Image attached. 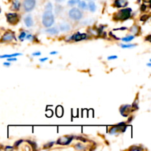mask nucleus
I'll list each match as a JSON object with an SVG mask.
<instances>
[{"instance_id":"nucleus-1","label":"nucleus","mask_w":151,"mask_h":151,"mask_svg":"<svg viewBox=\"0 0 151 151\" xmlns=\"http://www.w3.org/2000/svg\"><path fill=\"white\" fill-rule=\"evenodd\" d=\"M42 23L45 27H50L54 23V16L52 11H45L42 16Z\"/></svg>"},{"instance_id":"nucleus-2","label":"nucleus","mask_w":151,"mask_h":151,"mask_svg":"<svg viewBox=\"0 0 151 151\" xmlns=\"http://www.w3.org/2000/svg\"><path fill=\"white\" fill-rule=\"evenodd\" d=\"M132 12L131 8H125L120 10L116 14H115L114 19L116 20L125 21L131 17V13Z\"/></svg>"},{"instance_id":"nucleus-3","label":"nucleus","mask_w":151,"mask_h":151,"mask_svg":"<svg viewBox=\"0 0 151 151\" xmlns=\"http://www.w3.org/2000/svg\"><path fill=\"white\" fill-rule=\"evenodd\" d=\"M69 16L73 20L79 21L82 19L83 13L78 8H72L69 10Z\"/></svg>"},{"instance_id":"nucleus-4","label":"nucleus","mask_w":151,"mask_h":151,"mask_svg":"<svg viewBox=\"0 0 151 151\" xmlns=\"http://www.w3.org/2000/svg\"><path fill=\"white\" fill-rule=\"evenodd\" d=\"M35 3H36L35 0H24L23 2V7L25 11L29 12L33 10L35 6Z\"/></svg>"},{"instance_id":"nucleus-5","label":"nucleus","mask_w":151,"mask_h":151,"mask_svg":"<svg viewBox=\"0 0 151 151\" xmlns=\"http://www.w3.org/2000/svg\"><path fill=\"white\" fill-rule=\"evenodd\" d=\"M73 139L74 137H72V136H71V137H61V138H60L56 142V144L60 145H68L70 144Z\"/></svg>"},{"instance_id":"nucleus-6","label":"nucleus","mask_w":151,"mask_h":151,"mask_svg":"<svg viewBox=\"0 0 151 151\" xmlns=\"http://www.w3.org/2000/svg\"><path fill=\"white\" fill-rule=\"evenodd\" d=\"M6 18H7V21L10 24H16L19 20V16L18 14L16 13H7L6 15Z\"/></svg>"},{"instance_id":"nucleus-7","label":"nucleus","mask_w":151,"mask_h":151,"mask_svg":"<svg viewBox=\"0 0 151 151\" xmlns=\"http://www.w3.org/2000/svg\"><path fill=\"white\" fill-rule=\"evenodd\" d=\"M13 39H15V35L11 31H7L1 38V42H7V41H11Z\"/></svg>"},{"instance_id":"nucleus-8","label":"nucleus","mask_w":151,"mask_h":151,"mask_svg":"<svg viewBox=\"0 0 151 151\" xmlns=\"http://www.w3.org/2000/svg\"><path fill=\"white\" fill-rule=\"evenodd\" d=\"M87 34L86 33H81V32H77V33L74 34L72 37L71 39L75 41H80L82 40H85L87 38Z\"/></svg>"},{"instance_id":"nucleus-9","label":"nucleus","mask_w":151,"mask_h":151,"mask_svg":"<svg viewBox=\"0 0 151 151\" xmlns=\"http://www.w3.org/2000/svg\"><path fill=\"white\" fill-rule=\"evenodd\" d=\"M131 106H129V105L122 106V107L120 108V110H119L121 114L123 116H125V117H127V116H128V114H129L130 111H131Z\"/></svg>"},{"instance_id":"nucleus-10","label":"nucleus","mask_w":151,"mask_h":151,"mask_svg":"<svg viewBox=\"0 0 151 151\" xmlns=\"http://www.w3.org/2000/svg\"><path fill=\"white\" fill-rule=\"evenodd\" d=\"M128 4V2L126 0H116L114 2V5L116 7H126Z\"/></svg>"},{"instance_id":"nucleus-11","label":"nucleus","mask_w":151,"mask_h":151,"mask_svg":"<svg viewBox=\"0 0 151 151\" xmlns=\"http://www.w3.org/2000/svg\"><path fill=\"white\" fill-rule=\"evenodd\" d=\"M24 24L27 27H30L33 25V21L30 15H28L24 18Z\"/></svg>"},{"instance_id":"nucleus-12","label":"nucleus","mask_w":151,"mask_h":151,"mask_svg":"<svg viewBox=\"0 0 151 151\" xmlns=\"http://www.w3.org/2000/svg\"><path fill=\"white\" fill-rule=\"evenodd\" d=\"M60 29L61 31L65 32V31H68L69 29H71V27L69 24L65 23L64 22V23H62L60 24Z\"/></svg>"},{"instance_id":"nucleus-13","label":"nucleus","mask_w":151,"mask_h":151,"mask_svg":"<svg viewBox=\"0 0 151 151\" xmlns=\"http://www.w3.org/2000/svg\"><path fill=\"white\" fill-rule=\"evenodd\" d=\"M47 32L51 34V35H56L59 32V29H58L57 27H50L47 29Z\"/></svg>"},{"instance_id":"nucleus-14","label":"nucleus","mask_w":151,"mask_h":151,"mask_svg":"<svg viewBox=\"0 0 151 151\" xmlns=\"http://www.w3.org/2000/svg\"><path fill=\"white\" fill-rule=\"evenodd\" d=\"M63 114V109L61 106H58L56 108V115H57L58 117H61Z\"/></svg>"},{"instance_id":"nucleus-15","label":"nucleus","mask_w":151,"mask_h":151,"mask_svg":"<svg viewBox=\"0 0 151 151\" xmlns=\"http://www.w3.org/2000/svg\"><path fill=\"white\" fill-rule=\"evenodd\" d=\"M22 55V53H13V54L10 55H0V58H8L16 57V56Z\"/></svg>"},{"instance_id":"nucleus-16","label":"nucleus","mask_w":151,"mask_h":151,"mask_svg":"<svg viewBox=\"0 0 151 151\" xmlns=\"http://www.w3.org/2000/svg\"><path fill=\"white\" fill-rule=\"evenodd\" d=\"M21 7V4L19 0H14L13 2V10H19Z\"/></svg>"},{"instance_id":"nucleus-17","label":"nucleus","mask_w":151,"mask_h":151,"mask_svg":"<svg viewBox=\"0 0 151 151\" xmlns=\"http://www.w3.org/2000/svg\"><path fill=\"white\" fill-rule=\"evenodd\" d=\"M78 7L82 10H87L88 9V5L84 1H80L78 2Z\"/></svg>"},{"instance_id":"nucleus-18","label":"nucleus","mask_w":151,"mask_h":151,"mask_svg":"<svg viewBox=\"0 0 151 151\" xmlns=\"http://www.w3.org/2000/svg\"><path fill=\"white\" fill-rule=\"evenodd\" d=\"M88 8L91 12H94L96 10V4L93 1H90L88 4Z\"/></svg>"},{"instance_id":"nucleus-19","label":"nucleus","mask_w":151,"mask_h":151,"mask_svg":"<svg viewBox=\"0 0 151 151\" xmlns=\"http://www.w3.org/2000/svg\"><path fill=\"white\" fill-rule=\"evenodd\" d=\"M134 38H135L134 35H128V36L125 37V38H122V41H125V42H130V41H132Z\"/></svg>"},{"instance_id":"nucleus-20","label":"nucleus","mask_w":151,"mask_h":151,"mask_svg":"<svg viewBox=\"0 0 151 151\" xmlns=\"http://www.w3.org/2000/svg\"><path fill=\"white\" fill-rule=\"evenodd\" d=\"M136 46H137V44H121V47L123 49L133 48V47H135Z\"/></svg>"},{"instance_id":"nucleus-21","label":"nucleus","mask_w":151,"mask_h":151,"mask_svg":"<svg viewBox=\"0 0 151 151\" xmlns=\"http://www.w3.org/2000/svg\"><path fill=\"white\" fill-rule=\"evenodd\" d=\"M130 30H131V32H133L134 34H137L139 32V27L137 26H136V25H134V26H133L130 29Z\"/></svg>"},{"instance_id":"nucleus-22","label":"nucleus","mask_w":151,"mask_h":151,"mask_svg":"<svg viewBox=\"0 0 151 151\" xmlns=\"http://www.w3.org/2000/svg\"><path fill=\"white\" fill-rule=\"evenodd\" d=\"M26 35H27L26 32H22L20 33V35H19V39L20 40V41H24V38H25Z\"/></svg>"},{"instance_id":"nucleus-23","label":"nucleus","mask_w":151,"mask_h":151,"mask_svg":"<svg viewBox=\"0 0 151 151\" xmlns=\"http://www.w3.org/2000/svg\"><path fill=\"white\" fill-rule=\"evenodd\" d=\"M45 9L46 11H52V6L51 3H47L45 7Z\"/></svg>"},{"instance_id":"nucleus-24","label":"nucleus","mask_w":151,"mask_h":151,"mask_svg":"<svg viewBox=\"0 0 151 151\" xmlns=\"http://www.w3.org/2000/svg\"><path fill=\"white\" fill-rule=\"evenodd\" d=\"M79 1L80 0H69V1H68V4H69V5H74V4H78Z\"/></svg>"},{"instance_id":"nucleus-25","label":"nucleus","mask_w":151,"mask_h":151,"mask_svg":"<svg viewBox=\"0 0 151 151\" xmlns=\"http://www.w3.org/2000/svg\"><path fill=\"white\" fill-rule=\"evenodd\" d=\"M75 147L77 150H84V149H85V147L81 144H77L75 146Z\"/></svg>"},{"instance_id":"nucleus-26","label":"nucleus","mask_w":151,"mask_h":151,"mask_svg":"<svg viewBox=\"0 0 151 151\" xmlns=\"http://www.w3.org/2000/svg\"><path fill=\"white\" fill-rule=\"evenodd\" d=\"M149 18H150V16H149L148 15H143V16L140 18V20H141L142 22H146Z\"/></svg>"},{"instance_id":"nucleus-27","label":"nucleus","mask_w":151,"mask_h":151,"mask_svg":"<svg viewBox=\"0 0 151 151\" xmlns=\"http://www.w3.org/2000/svg\"><path fill=\"white\" fill-rule=\"evenodd\" d=\"M53 144H54V142H49L48 144L44 145V148H50V147H51L53 145Z\"/></svg>"},{"instance_id":"nucleus-28","label":"nucleus","mask_w":151,"mask_h":151,"mask_svg":"<svg viewBox=\"0 0 151 151\" xmlns=\"http://www.w3.org/2000/svg\"><path fill=\"white\" fill-rule=\"evenodd\" d=\"M25 38H26L27 40H29V41H32L35 37H34L33 35H31V34H28V35H26V37H25Z\"/></svg>"},{"instance_id":"nucleus-29","label":"nucleus","mask_w":151,"mask_h":151,"mask_svg":"<svg viewBox=\"0 0 151 151\" xmlns=\"http://www.w3.org/2000/svg\"><path fill=\"white\" fill-rule=\"evenodd\" d=\"M27 142L29 143V144H30V145H31V146H32V147H34V149H36V147H37L36 144H35V143L34 142L29 141V140H28V141H27Z\"/></svg>"},{"instance_id":"nucleus-30","label":"nucleus","mask_w":151,"mask_h":151,"mask_svg":"<svg viewBox=\"0 0 151 151\" xmlns=\"http://www.w3.org/2000/svg\"><path fill=\"white\" fill-rule=\"evenodd\" d=\"M22 142H23V140L22 139H20V140H19V141L16 142L14 144V147H19V146L20 145Z\"/></svg>"},{"instance_id":"nucleus-31","label":"nucleus","mask_w":151,"mask_h":151,"mask_svg":"<svg viewBox=\"0 0 151 151\" xmlns=\"http://www.w3.org/2000/svg\"><path fill=\"white\" fill-rule=\"evenodd\" d=\"M130 150H137V151H139V150H142V149L141 148V147H131V148H130Z\"/></svg>"},{"instance_id":"nucleus-32","label":"nucleus","mask_w":151,"mask_h":151,"mask_svg":"<svg viewBox=\"0 0 151 151\" xmlns=\"http://www.w3.org/2000/svg\"><path fill=\"white\" fill-rule=\"evenodd\" d=\"M7 60H8L9 62H11V61H16L17 60V59H16V57H12V58H7Z\"/></svg>"},{"instance_id":"nucleus-33","label":"nucleus","mask_w":151,"mask_h":151,"mask_svg":"<svg viewBox=\"0 0 151 151\" xmlns=\"http://www.w3.org/2000/svg\"><path fill=\"white\" fill-rule=\"evenodd\" d=\"M140 9H141L142 11H145L146 9H147V6H146V4H142L141 5V7H140Z\"/></svg>"},{"instance_id":"nucleus-34","label":"nucleus","mask_w":151,"mask_h":151,"mask_svg":"<svg viewBox=\"0 0 151 151\" xmlns=\"http://www.w3.org/2000/svg\"><path fill=\"white\" fill-rule=\"evenodd\" d=\"M118 57L116 55H111L108 57V60H114V59H116Z\"/></svg>"},{"instance_id":"nucleus-35","label":"nucleus","mask_w":151,"mask_h":151,"mask_svg":"<svg viewBox=\"0 0 151 151\" xmlns=\"http://www.w3.org/2000/svg\"><path fill=\"white\" fill-rule=\"evenodd\" d=\"M109 35H111L112 37H114V38L115 39H116V40H120V38H117V37H116V35H114V34H112V32H111L110 33H109Z\"/></svg>"},{"instance_id":"nucleus-36","label":"nucleus","mask_w":151,"mask_h":151,"mask_svg":"<svg viewBox=\"0 0 151 151\" xmlns=\"http://www.w3.org/2000/svg\"><path fill=\"white\" fill-rule=\"evenodd\" d=\"M32 55H33V56H39V55H41V52H33V53H32Z\"/></svg>"},{"instance_id":"nucleus-37","label":"nucleus","mask_w":151,"mask_h":151,"mask_svg":"<svg viewBox=\"0 0 151 151\" xmlns=\"http://www.w3.org/2000/svg\"><path fill=\"white\" fill-rule=\"evenodd\" d=\"M3 65L5 66H10V65H11V63H9V62H4V63H3Z\"/></svg>"},{"instance_id":"nucleus-38","label":"nucleus","mask_w":151,"mask_h":151,"mask_svg":"<svg viewBox=\"0 0 151 151\" xmlns=\"http://www.w3.org/2000/svg\"><path fill=\"white\" fill-rule=\"evenodd\" d=\"M125 29H127V27H121V28H119V29H115L114 30H125Z\"/></svg>"},{"instance_id":"nucleus-39","label":"nucleus","mask_w":151,"mask_h":151,"mask_svg":"<svg viewBox=\"0 0 151 151\" xmlns=\"http://www.w3.org/2000/svg\"><path fill=\"white\" fill-rule=\"evenodd\" d=\"M48 60V58H41L39 60L41 62H44V61H46V60Z\"/></svg>"},{"instance_id":"nucleus-40","label":"nucleus","mask_w":151,"mask_h":151,"mask_svg":"<svg viewBox=\"0 0 151 151\" xmlns=\"http://www.w3.org/2000/svg\"><path fill=\"white\" fill-rule=\"evenodd\" d=\"M5 150H13V147H10V146H6Z\"/></svg>"},{"instance_id":"nucleus-41","label":"nucleus","mask_w":151,"mask_h":151,"mask_svg":"<svg viewBox=\"0 0 151 151\" xmlns=\"http://www.w3.org/2000/svg\"><path fill=\"white\" fill-rule=\"evenodd\" d=\"M150 37H151V35H149L148 36H147V38H145L146 41H150Z\"/></svg>"},{"instance_id":"nucleus-42","label":"nucleus","mask_w":151,"mask_h":151,"mask_svg":"<svg viewBox=\"0 0 151 151\" xmlns=\"http://www.w3.org/2000/svg\"><path fill=\"white\" fill-rule=\"evenodd\" d=\"M55 54H58V52L57 51L51 52H50V55H55Z\"/></svg>"},{"instance_id":"nucleus-43","label":"nucleus","mask_w":151,"mask_h":151,"mask_svg":"<svg viewBox=\"0 0 151 151\" xmlns=\"http://www.w3.org/2000/svg\"><path fill=\"white\" fill-rule=\"evenodd\" d=\"M132 119H133V117H132V116H131V117H130L129 119H128V122H131V121H132Z\"/></svg>"},{"instance_id":"nucleus-44","label":"nucleus","mask_w":151,"mask_h":151,"mask_svg":"<svg viewBox=\"0 0 151 151\" xmlns=\"http://www.w3.org/2000/svg\"><path fill=\"white\" fill-rule=\"evenodd\" d=\"M56 1H58V2H61V1H64V0H55Z\"/></svg>"},{"instance_id":"nucleus-45","label":"nucleus","mask_w":151,"mask_h":151,"mask_svg":"<svg viewBox=\"0 0 151 151\" xmlns=\"http://www.w3.org/2000/svg\"><path fill=\"white\" fill-rule=\"evenodd\" d=\"M147 66H151V63H148V64H147Z\"/></svg>"}]
</instances>
